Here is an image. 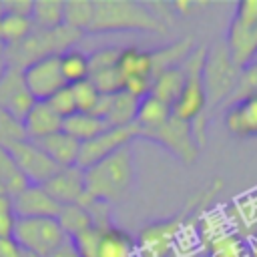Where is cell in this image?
Returning a JSON list of instances; mask_svg holds the SVG:
<instances>
[{"label": "cell", "instance_id": "cell-1", "mask_svg": "<svg viewBox=\"0 0 257 257\" xmlns=\"http://www.w3.org/2000/svg\"><path fill=\"white\" fill-rule=\"evenodd\" d=\"M135 161L128 147L84 171L86 195L82 205H104L124 201L135 185Z\"/></svg>", "mask_w": 257, "mask_h": 257}, {"label": "cell", "instance_id": "cell-2", "mask_svg": "<svg viewBox=\"0 0 257 257\" xmlns=\"http://www.w3.org/2000/svg\"><path fill=\"white\" fill-rule=\"evenodd\" d=\"M167 24L143 2L133 0H98L94 18L88 28L92 34L104 32H165Z\"/></svg>", "mask_w": 257, "mask_h": 257}, {"label": "cell", "instance_id": "cell-3", "mask_svg": "<svg viewBox=\"0 0 257 257\" xmlns=\"http://www.w3.org/2000/svg\"><path fill=\"white\" fill-rule=\"evenodd\" d=\"M80 36H82V32H76L68 26H60L56 30L32 28L30 34L22 42L6 48L2 52V56L8 64V68L24 70L38 60L64 54L80 40Z\"/></svg>", "mask_w": 257, "mask_h": 257}, {"label": "cell", "instance_id": "cell-4", "mask_svg": "<svg viewBox=\"0 0 257 257\" xmlns=\"http://www.w3.org/2000/svg\"><path fill=\"white\" fill-rule=\"evenodd\" d=\"M78 257H139L137 241L122 229L108 221H94V225L72 239Z\"/></svg>", "mask_w": 257, "mask_h": 257}, {"label": "cell", "instance_id": "cell-5", "mask_svg": "<svg viewBox=\"0 0 257 257\" xmlns=\"http://www.w3.org/2000/svg\"><path fill=\"white\" fill-rule=\"evenodd\" d=\"M241 76V68L233 64V60L227 54V48L223 42L213 44L205 54L203 64V86L207 94V108H215L229 100L233 94L237 80Z\"/></svg>", "mask_w": 257, "mask_h": 257}, {"label": "cell", "instance_id": "cell-6", "mask_svg": "<svg viewBox=\"0 0 257 257\" xmlns=\"http://www.w3.org/2000/svg\"><path fill=\"white\" fill-rule=\"evenodd\" d=\"M205 48H193L189 58L183 62L185 68V84L171 106V114L183 122H195L207 110V94L203 86V64H205Z\"/></svg>", "mask_w": 257, "mask_h": 257}, {"label": "cell", "instance_id": "cell-7", "mask_svg": "<svg viewBox=\"0 0 257 257\" xmlns=\"http://www.w3.org/2000/svg\"><path fill=\"white\" fill-rule=\"evenodd\" d=\"M12 239L22 251L36 257H50L70 241L56 219H16Z\"/></svg>", "mask_w": 257, "mask_h": 257}, {"label": "cell", "instance_id": "cell-8", "mask_svg": "<svg viewBox=\"0 0 257 257\" xmlns=\"http://www.w3.org/2000/svg\"><path fill=\"white\" fill-rule=\"evenodd\" d=\"M116 70L122 80V90L145 98L151 90V84L157 76L155 70V58L153 50H143L139 46H126L120 48Z\"/></svg>", "mask_w": 257, "mask_h": 257}, {"label": "cell", "instance_id": "cell-9", "mask_svg": "<svg viewBox=\"0 0 257 257\" xmlns=\"http://www.w3.org/2000/svg\"><path fill=\"white\" fill-rule=\"evenodd\" d=\"M8 153L12 155L22 175L26 177L28 185H44L60 169L34 141H28V139L12 143L8 147Z\"/></svg>", "mask_w": 257, "mask_h": 257}, {"label": "cell", "instance_id": "cell-10", "mask_svg": "<svg viewBox=\"0 0 257 257\" xmlns=\"http://www.w3.org/2000/svg\"><path fill=\"white\" fill-rule=\"evenodd\" d=\"M135 137H137L135 124L133 126H124V128H106L98 137H94V139H90V141H86V143L80 145L76 167H80L82 171L94 167L96 163L104 161L106 157L114 155L116 151L128 147V143Z\"/></svg>", "mask_w": 257, "mask_h": 257}, {"label": "cell", "instance_id": "cell-11", "mask_svg": "<svg viewBox=\"0 0 257 257\" xmlns=\"http://www.w3.org/2000/svg\"><path fill=\"white\" fill-rule=\"evenodd\" d=\"M151 141L163 145L173 155H177L183 163H195L199 157V141L195 139V131L191 122H183L175 116H171L161 128H157L151 137Z\"/></svg>", "mask_w": 257, "mask_h": 257}, {"label": "cell", "instance_id": "cell-12", "mask_svg": "<svg viewBox=\"0 0 257 257\" xmlns=\"http://www.w3.org/2000/svg\"><path fill=\"white\" fill-rule=\"evenodd\" d=\"M22 76L34 100H48L54 92L68 86L60 70V56H50L30 64L22 70Z\"/></svg>", "mask_w": 257, "mask_h": 257}, {"label": "cell", "instance_id": "cell-13", "mask_svg": "<svg viewBox=\"0 0 257 257\" xmlns=\"http://www.w3.org/2000/svg\"><path fill=\"white\" fill-rule=\"evenodd\" d=\"M46 193L60 205H82L86 195L84 171L80 167H60L44 185Z\"/></svg>", "mask_w": 257, "mask_h": 257}, {"label": "cell", "instance_id": "cell-14", "mask_svg": "<svg viewBox=\"0 0 257 257\" xmlns=\"http://www.w3.org/2000/svg\"><path fill=\"white\" fill-rule=\"evenodd\" d=\"M139 104H141V98L126 90H118L114 94H102L94 110V116L102 118L108 128L133 126Z\"/></svg>", "mask_w": 257, "mask_h": 257}, {"label": "cell", "instance_id": "cell-15", "mask_svg": "<svg viewBox=\"0 0 257 257\" xmlns=\"http://www.w3.org/2000/svg\"><path fill=\"white\" fill-rule=\"evenodd\" d=\"M16 219H56L60 205L46 193L42 185H28L12 197Z\"/></svg>", "mask_w": 257, "mask_h": 257}, {"label": "cell", "instance_id": "cell-16", "mask_svg": "<svg viewBox=\"0 0 257 257\" xmlns=\"http://www.w3.org/2000/svg\"><path fill=\"white\" fill-rule=\"evenodd\" d=\"M34 102L36 100L24 82L22 70L8 68L0 80V108L22 122V118L26 116Z\"/></svg>", "mask_w": 257, "mask_h": 257}, {"label": "cell", "instance_id": "cell-17", "mask_svg": "<svg viewBox=\"0 0 257 257\" xmlns=\"http://www.w3.org/2000/svg\"><path fill=\"white\" fill-rule=\"evenodd\" d=\"M223 44L233 64L239 66L241 70L257 60V28L253 26H243L231 18L227 28V38Z\"/></svg>", "mask_w": 257, "mask_h": 257}, {"label": "cell", "instance_id": "cell-18", "mask_svg": "<svg viewBox=\"0 0 257 257\" xmlns=\"http://www.w3.org/2000/svg\"><path fill=\"white\" fill-rule=\"evenodd\" d=\"M22 126L28 141H40L62 131V118L50 108L46 100H36L22 118Z\"/></svg>", "mask_w": 257, "mask_h": 257}, {"label": "cell", "instance_id": "cell-19", "mask_svg": "<svg viewBox=\"0 0 257 257\" xmlns=\"http://www.w3.org/2000/svg\"><path fill=\"white\" fill-rule=\"evenodd\" d=\"M225 126L235 137H257V94L231 102L225 110Z\"/></svg>", "mask_w": 257, "mask_h": 257}, {"label": "cell", "instance_id": "cell-20", "mask_svg": "<svg viewBox=\"0 0 257 257\" xmlns=\"http://www.w3.org/2000/svg\"><path fill=\"white\" fill-rule=\"evenodd\" d=\"M171 106L157 100L155 96L147 94L145 98H141L139 110H137V118H135V131L137 137H145L149 139L157 128H161L169 118H171Z\"/></svg>", "mask_w": 257, "mask_h": 257}, {"label": "cell", "instance_id": "cell-21", "mask_svg": "<svg viewBox=\"0 0 257 257\" xmlns=\"http://www.w3.org/2000/svg\"><path fill=\"white\" fill-rule=\"evenodd\" d=\"M58 167H74L80 153V143L68 137L64 131H58L46 139L34 141Z\"/></svg>", "mask_w": 257, "mask_h": 257}, {"label": "cell", "instance_id": "cell-22", "mask_svg": "<svg viewBox=\"0 0 257 257\" xmlns=\"http://www.w3.org/2000/svg\"><path fill=\"white\" fill-rule=\"evenodd\" d=\"M183 84H185V68L181 64V66H173V68L159 72L151 84L149 94L155 96L157 100L173 106L183 90Z\"/></svg>", "mask_w": 257, "mask_h": 257}, {"label": "cell", "instance_id": "cell-23", "mask_svg": "<svg viewBox=\"0 0 257 257\" xmlns=\"http://www.w3.org/2000/svg\"><path fill=\"white\" fill-rule=\"evenodd\" d=\"M108 126L102 118L94 116V114H86V112H74L70 116H66L62 120V131L72 137L74 141H78L80 145L98 137L100 133H104Z\"/></svg>", "mask_w": 257, "mask_h": 257}, {"label": "cell", "instance_id": "cell-24", "mask_svg": "<svg viewBox=\"0 0 257 257\" xmlns=\"http://www.w3.org/2000/svg\"><path fill=\"white\" fill-rule=\"evenodd\" d=\"M60 229L64 231V235L72 241L76 239L78 235H82L84 231H88L92 225H94V219H92V213L88 207L84 205H64L60 207V213L56 217Z\"/></svg>", "mask_w": 257, "mask_h": 257}, {"label": "cell", "instance_id": "cell-25", "mask_svg": "<svg viewBox=\"0 0 257 257\" xmlns=\"http://www.w3.org/2000/svg\"><path fill=\"white\" fill-rule=\"evenodd\" d=\"M30 22L40 30H56L64 26V2L60 0H36L32 4Z\"/></svg>", "mask_w": 257, "mask_h": 257}, {"label": "cell", "instance_id": "cell-26", "mask_svg": "<svg viewBox=\"0 0 257 257\" xmlns=\"http://www.w3.org/2000/svg\"><path fill=\"white\" fill-rule=\"evenodd\" d=\"M26 187H28V181L18 169V165L14 163L12 155L8 153V149L0 147V195L14 197Z\"/></svg>", "mask_w": 257, "mask_h": 257}, {"label": "cell", "instance_id": "cell-27", "mask_svg": "<svg viewBox=\"0 0 257 257\" xmlns=\"http://www.w3.org/2000/svg\"><path fill=\"white\" fill-rule=\"evenodd\" d=\"M94 18L92 0H70L64 2V26L76 32H88Z\"/></svg>", "mask_w": 257, "mask_h": 257}, {"label": "cell", "instance_id": "cell-28", "mask_svg": "<svg viewBox=\"0 0 257 257\" xmlns=\"http://www.w3.org/2000/svg\"><path fill=\"white\" fill-rule=\"evenodd\" d=\"M60 70L66 80V84H76L82 80H88V54L70 48L64 54H60Z\"/></svg>", "mask_w": 257, "mask_h": 257}, {"label": "cell", "instance_id": "cell-29", "mask_svg": "<svg viewBox=\"0 0 257 257\" xmlns=\"http://www.w3.org/2000/svg\"><path fill=\"white\" fill-rule=\"evenodd\" d=\"M72 96H74V104H76V112H86V114H94L98 100H100V92L94 88V84L90 80H82L76 84H70Z\"/></svg>", "mask_w": 257, "mask_h": 257}, {"label": "cell", "instance_id": "cell-30", "mask_svg": "<svg viewBox=\"0 0 257 257\" xmlns=\"http://www.w3.org/2000/svg\"><path fill=\"white\" fill-rule=\"evenodd\" d=\"M257 94V60L253 64H249L247 68L241 70V76L237 80V86L233 90V94L229 96L227 104L235 102V100H241L245 96H253Z\"/></svg>", "mask_w": 257, "mask_h": 257}, {"label": "cell", "instance_id": "cell-31", "mask_svg": "<svg viewBox=\"0 0 257 257\" xmlns=\"http://www.w3.org/2000/svg\"><path fill=\"white\" fill-rule=\"evenodd\" d=\"M22 139H26L22 122L0 108V147L8 149L12 143L22 141Z\"/></svg>", "mask_w": 257, "mask_h": 257}, {"label": "cell", "instance_id": "cell-32", "mask_svg": "<svg viewBox=\"0 0 257 257\" xmlns=\"http://www.w3.org/2000/svg\"><path fill=\"white\" fill-rule=\"evenodd\" d=\"M48 104H50V108L64 120L66 116H70V114H74L76 112V104H74V96H72V90H70V86H64V88H60L58 92H54L48 100H46Z\"/></svg>", "mask_w": 257, "mask_h": 257}, {"label": "cell", "instance_id": "cell-33", "mask_svg": "<svg viewBox=\"0 0 257 257\" xmlns=\"http://www.w3.org/2000/svg\"><path fill=\"white\" fill-rule=\"evenodd\" d=\"M118 54H120V48L118 46H106V48H100L96 52H92L88 56V74L94 72V70H102V68H110V66H116V60H118Z\"/></svg>", "mask_w": 257, "mask_h": 257}, {"label": "cell", "instance_id": "cell-34", "mask_svg": "<svg viewBox=\"0 0 257 257\" xmlns=\"http://www.w3.org/2000/svg\"><path fill=\"white\" fill-rule=\"evenodd\" d=\"M16 225V213L12 207V197L0 195V239L12 237Z\"/></svg>", "mask_w": 257, "mask_h": 257}, {"label": "cell", "instance_id": "cell-35", "mask_svg": "<svg viewBox=\"0 0 257 257\" xmlns=\"http://www.w3.org/2000/svg\"><path fill=\"white\" fill-rule=\"evenodd\" d=\"M233 20L243 24V26L257 28V0H241V2H237Z\"/></svg>", "mask_w": 257, "mask_h": 257}, {"label": "cell", "instance_id": "cell-36", "mask_svg": "<svg viewBox=\"0 0 257 257\" xmlns=\"http://www.w3.org/2000/svg\"><path fill=\"white\" fill-rule=\"evenodd\" d=\"M32 0H6L4 2V12L20 18H30L32 16Z\"/></svg>", "mask_w": 257, "mask_h": 257}, {"label": "cell", "instance_id": "cell-37", "mask_svg": "<svg viewBox=\"0 0 257 257\" xmlns=\"http://www.w3.org/2000/svg\"><path fill=\"white\" fill-rule=\"evenodd\" d=\"M247 257H257V229L251 233L247 241Z\"/></svg>", "mask_w": 257, "mask_h": 257}, {"label": "cell", "instance_id": "cell-38", "mask_svg": "<svg viewBox=\"0 0 257 257\" xmlns=\"http://www.w3.org/2000/svg\"><path fill=\"white\" fill-rule=\"evenodd\" d=\"M6 70H8V64H6V60H4V56L0 54V80H2V76L6 74Z\"/></svg>", "mask_w": 257, "mask_h": 257}, {"label": "cell", "instance_id": "cell-39", "mask_svg": "<svg viewBox=\"0 0 257 257\" xmlns=\"http://www.w3.org/2000/svg\"><path fill=\"white\" fill-rule=\"evenodd\" d=\"M2 16H4V2L0 0V18H2Z\"/></svg>", "mask_w": 257, "mask_h": 257}, {"label": "cell", "instance_id": "cell-40", "mask_svg": "<svg viewBox=\"0 0 257 257\" xmlns=\"http://www.w3.org/2000/svg\"><path fill=\"white\" fill-rule=\"evenodd\" d=\"M22 257H36V255H32V253H26V251H22Z\"/></svg>", "mask_w": 257, "mask_h": 257}]
</instances>
